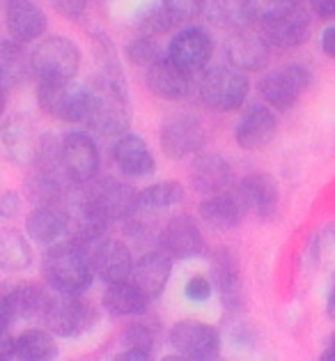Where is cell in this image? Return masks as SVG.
<instances>
[{
	"instance_id": "4dcf8cb0",
	"label": "cell",
	"mask_w": 335,
	"mask_h": 361,
	"mask_svg": "<svg viewBox=\"0 0 335 361\" xmlns=\"http://www.w3.org/2000/svg\"><path fill=\"white\" fill-rule=\"evenodd\" d=\"M30 63L25 60V54L21 51L19 42H10V39H0V85L5 87H14L19 85L25 74H28Z\"/></svg>"
},
{
	"instance_id": "52a82bcc",
	"label": "cell",
	"mask_w": 335,
	"mask_h": 361,
	"mask_svg": "<svg viewBox=\"0 0 335 361\" xmlns=\"http://www.w3.org/2000/svg\"><path fill=\"white\" fill-rule=\"evenodd\" d=\"M37 99L42 111L51 118L63 122H81L87 120V113L92 106V92L76 87L72 83L56 85V83H39Z\"/></svg>"
},
{
	"instance_id": "9c48e42d",
	"label": "cell",
	"mask_w": 335,
	"mask_h": 361,
	"mask_svg": "<svg viewBox=\"0 0 335 361\" xmlns=\"http://www.w3.org/2000/svg\"><path fill=\"white\" fill-rule=\"evenodd\" d=\"M170 345L184 359L209 361L216 359L220 352V336L216 327L198 320H182L170 329Z\"/></svg>"
},
{
	"instance_id": "c3c4849f",
	"label": "cell",
	"mask_w": 335,
	"mask_h": 361,
	"mask_svg": "<svg viewBox=\"0 0 335 361\" xmlns=\"http://www.w3.org/2000/svg\"><path fill=\"white\" fill-rule=\"evenodd\" d=\"M7 3H10V0H0V5H7Z\"/></svg>"
},
{
	"instance_id": "d4e9b609",
	"label": "cell",
	"mask_w": 335,
	"mask_h": 361,
	"mask_svg": "<svg viewBox=\"0 0 335 361\" xmlns=\"http://www.w3.org/2000/svg\"><path fill=\"white\" fill-rule=\"evenodd\" d=\"M147 302H149V297L129 279L108 283V288H106V293H103L106 311L113 313V315H120V318L145 313Z\"/></svg>"
},
{
	"instance_id": "f1b7e54d",
	"label": "cell",
	"mask_w": 335,
	"mask_h": 361,
	"mask_svg": "<svg viewBox=\"0 0 335 361\" xmlns=\"http://www.w3.org/2000/svg\"><path fill=\"white\" fill-rule=\"evenodd\" d=\"M32 262V249L28 240L16 231L0 233V269L3 271H23Z\"/></svg>"
},
{
	"instance_id": "f35d334b",
	"label": "cell",
	"mask_w": 335,
	"mask_h": 361,
	"mask_svg": "<svg viewBox=\"0 0 335 361\" xmlns=\"http://www.w3.org/2000/svg\"><path fill=\"white\" fill-rule=\"evenodd\" d=\"M21 209V198L16 193H5L0 198V216L3 219H14Z\"/></svg>"
},
{
	"instance_id": "ba28073f",
	"label": "cell",
	"mask_w": 335,
	"mask_h": 361,
	"mask_svg": "<svg viewBox=\"0 0 335 361\" xmlns=\"http://www.w3.org/2000/svg\"><path fill=\"white\" fill-rule=\"evenodd\" d=\"M42 320L56 336L74 338L90 327V306L83 302L81 295L58 293L56 297H49Z\"/></svg>"
},
{
	"instance_id": "74e56055",
	"label": "cell",
	"mask_w": 335,
	"mask_h": 361,
	"mask_svg": "<svg viewBox=\"0 0 335 361\" xmlns=\"http://www.w3.org/2000/svg\"><path fill=\"white\" fill-rule=\"evenodd\" d=\"M211 295V281L207 276H193L187 283V297L193 302H205Z\"/></svg>"
},
{
	"instance_id": "d590c367",
	"label": "cell",
	"mask_w": 335,
	"mask_h": 361,
	"mask_svg": "<svg viewBox=\"0 0 335 361\" xmlns=\"http://www.w3.org/2000/svg\"><path fill=\"white\" fill-rule=\"evenodd\" d=\"M127 56H129V60L134 65H145V67H149V65H154L158 58V49H156V44H154V37H147V35H143V37H138V39H134L127 47Z\"/></svg>"
},
{
	"instance_id": "4316f807",
	"label": "cell",
	"mask_w": 335,
	"mask_h": 361,
	"mask_svg": "<svg viewBox=\"0 0 335 361\" xmlns=\"http://www.w3.org/2000/svg\"><path fill=\"white\" fill-rule=\"evenodd\" d=\"M211 271H214V283L218 288L223 304L230 308L239 306L241 304V269L234 255L230 251H218L214 255Z\"/></svg>"
},
{
	"instance_id": "ac0fdd59",
	"label": "cell",
	"mask_w": 335,
	"mask_h": 361,
	"mask_svg": "<svg viewBox=\"0 0 335 361\" xmlns=\"http://www.w3.org/2000/svg\"><path fill=\"white\" fill-rule=\"evenodd\" d=\"M28 235L37 244L56 246L60 240L69 237V214L67 207H63L60 202H42L39 207H34L28 221Z\"/></svg>"
},
{
	"instance_id": "60d3db41",
	"label": "cell",
	"mask_w": 335,
	"mask_h": 361,
	"mask_svg": "<svg viewBox=\"0 0 335 361\" xmlns=\"http://www.w3.org/2000/svg\"><path fill=\"white\" fill-rule=\"evenodd\" d=\"M16 341L10 336V327H0V359H14Z\"/></svg>"
},
{
	"instance_id": "2e32d148",
	"label": "cell",
	"mask_w": 335,
	"mask_h": 361,
	"mask_svg": "<svg viewBox=\"0 0 335 361\" xmlns=\"http://www.w3.org/2000/svg\"><path fill=\"white\" fill-rule=\"evenodd\" d=\"M236 198L241 200L246 212H251L260 219H271L278 212V205H280L276 182L264 173L246 175L239 182V189H236Z\"/></svg>"
},
{
	"instance_id": "e575fe53",
	"label": "cell",
	"mask_w": 335,
	"mask_h": 361,
	"mask_svg": "<svg viewBox=\"0 0 335 361\" xmlns=\"http://www.w3.org/2000/svg\"><path fill=\"white\" fill-rule=\"evenodd\" d=\"M161 7L170 16L172 25L191 23L205 10V0H161Z\"/></svg>"
},
{
	"instance_id": "8fae6325",
	"label": "cell",
	"mask_w": 335,
	"mask_h": 361,
	"mask_svg": "<svg viewBox=\"0 0 335 361\" xmlns=\"http://www.w3.org/2000/svg\"><path fill=\"white\" fill-rule=\"evenodd\" d=\"M211 54H214L211 35L205 28H198V25L182 28L168 44V58L189 74L202 72L211 60Z\"/></svg>"
},
{
	"instance_id": "3957f363",
	"label": "cell",
	"mask_w": 335,
	"mask_h": 361,
	"mask_svg": "<svg viewBox=\"0 0 335 361\" xmlns=\"http://www.w3.org/2000/svg\"><path fill=\"white\" fill-rule=\"evenodd\" d=\"M260 30L276 49H296L310 37V16L301 3H267L260 16Z\"/></svg>"
},
{
	"instance_id": "5b68a950",
	"label": "cell",
	"mask_w": 335,
	"mask_h": 361,
	"mask_svg": "<svg viewBox=\"0 0 335 361\" xmlns=\"http://www.w3.org/2000/svg\"><path fill=\"white\" fill-rule=\"evenodd\" d=\"M248 87V78L236 67H214L202 76L200 97L211 111L230 113L244 106Z\"/></svg>"
},
{
	"instance_id": "7bdbcfd3",
	"label": "cell",
	"mask_w": 335,
	"mask_h": 361,
	"mask_svg": "<svg viewBox=\"0 0 335 361\" xmlns=\"http://www.w3.org/2000/svg\"><path fill=\"white\" fill-rule=\"evenodd\" d=\"M14 318H16V315H14V311H12L10 299L0 295V327H10Z\"/></svg>"
},
{
	"instance_id": "277c9868",
	"label": "cell",
	"mask_w": 335,
	"mask_h": 361,
	"mask_svg": "<svg viewBox=\"0 0 335 361\" xmlns=\"http://www.w3.org/2000/svg\"><path fill=\"white\" fill-rule=\"evenodd\" d=\"M32 74L39 78V83H74V78L81 69V51L67 37H49L37 44L30 58Z\"/></svg>"
},
{
	"instance_id": "d6986e66",
	"label": "cell",
	"mask_w": 335,
	"mask_h": 361,
	"mask_svg": "<svg viewBox=\"0 0 335 361\" xmlns=\"http://www.w3.org/2000/svg\"><path fill=\"white\" fill-rule=\"evenodd\" d=\"M191 184L198 193L216 196L232 187V166L220 154L202 152L191 166Z\"/></svg>"
},
{
	"instance_id": "44dd1931",
	"label": "cell",
	"mask_w": 335,
	"mask_h": 361,
	"mask_svg": "<svg viewBox=\"0 0 335 361\" xmlns=\"http://www.w3.org/2000/svg\"><path fill=\"white\" fill-rule=\"evenodd\" d=\"M191 76L170 58H158L154 65L147 67V87L161 99H184L191 92Z\"/></svg>"
},
{
	"instance_id": "cb8c5ba5",
	"label": "cell",
	"mask_w": 335,
	"mask_h": 361,
	"mask_svg": "<svg viewBox=\"0 0 335 361\" xmlns=\"http://www.w3.org/2000/svg\"><path fill=\"white\" fill-rule=\"evenodd\" d=\"M113 157H115L118 169L131 178H147L154 173L156 166L147 143L134 134H122V138L113 147Z\"/></svg>"
},
{
	"instance_id": "ab89813d",
	"label": "cell",
	"mask_w": 335,
	"mask_h": 361,
	"mask_svg": "<svg viewBox=\"0 0 335 361\" xmlns=\"http://www.w3.org/2000/svg\"><path fill=\"white\" fill-rule=\"evenodd\" d=\"M310 5L322 21H335V0H310Z\"/></svg>"
},
{
	"instance_id": "8992f818",
	"label": "cell",
	"mask_w": 335,
	"mask_h": 361,
	"mask_svg": "<svg viewBox=\"0 0 335 361\" xmlns=\"http://www.w3.org/2000/svg\"><path fill=\"white\" fill-rule=\"evenodd\" d=\"M312 74L301 65H287L260 78L258 90L273 111H289L310 85Z\"/></svg>"
},
{
	"instance_id": "f546056e",
	"label": "cell",
	"mask_w": 335,
	"mask_h": 361,
	"mask_svg": "<svg viewBox=\"0 0 335 361\" xmlns=\"http://www.w3.org/2000/svg\"><path fill=\"white\" fill-rule=\"evenodd\" d=\"M58 357V343L51 336V331L28 329L16 338V355L14 359L23 361H49Z\"/></svg>"
},
{
	"instance_id": "7dc6e473",
	"label": "cell",
	"mask_w": 335,
	"mask_h": 361,
	"mask_svg": "<svg viewBox=\"0 0 335 361\" xmlns=\"http://www.w3.org/2000/svg\"><path fill=\"white\" fill-rule=\"evenodd\" d=\"M271 3H303V0H271Z\"/></svg>"
},
{
	"instance_id": "ee69618b",
	"label": "cell",
	"mask_w": 335,
	"mask_h": 361,
	"mask_svg": "<svg viewBox=\"0 0 335 361\" xmlns=\"http://www.w3.org/2000/svg\"><path fill=\"white\" fill-rule=\"evenodd\" d=\"M326 313H329V318L335 320V274H333V286H331V293H329V302H326Z\"/></svg>"
},
{
	"instance_id": "836d02e7",
	"label": "cell",
	"mask_w": 335,
	"mask_h": 361,
	"mask_svg": "<svg viewBox=\"0 0 335 361\" xmlns=\"http://www.w3.org/2000/svg\"><path fill=\"white\" fill-rule=\"evenodd\" d=\"M125 343H127V350L122 352L118 359L143 361V359H149V352H152V348H154V334L140 322L129 324V327L125 329Z\"/></svg>"
},
{
	"instance_id": "484cf974",
	"label": "cell",
	"mask_w": 335,
	"mask_h": 361,
	"mask_svg": "<svg viewBox=\"0 0 335 361\" xmlns=\"http://www.w3.org/2000/svg\"><path fill=\"white\" fill-rule=\"evenodd\" d=\"M246 214V209L241 205V200L230 193H216L209 196L207 200L200 202V216L202 221L209 224L216 231H230V228L239 226L241 216Z\"/></svg>"
},
{
	"instance_id": "4fadbf2b",
	"label": "cell",
	"mask_w": 335,
	"mask_h": 361,
	"mask_svg": "<svg viewBox=\"0 0 335 361\" xmlns=\"http://www.w3.org/2000/svg\"><path fill=\"white\" fill-rule=\"evenodd\" d=\"M205 145V127L193 116H172L161 127V147L170 159H184Z\"/></svg>"
},
{
	"instance_id": "d6a6232c",
	"label": "cell",
	"mask_w": 335,
	"mask_h": 361,
	"mask_svg": "<svg viewBox=\"0 0 335 361\" xmlns=\"http://www.w3.org/2000/svg\"><path fill=\"white\" fill-rule=\"evenodd\" d=\"M7 299H10L12 311L19 320L42 318L49 304V295L37 286H16L12 293L7 295Z\"/></svg>"
},
{
	"instance_id": "b9f144b4",
	"label": "cell",
	"mask_w": 335,
	"mask_h": 361,
	"mask_svg": "<svg viewBox=\"0 0 335 361\" xmlns=\"http://www.w3.org/2000/svg\"><path fill=\"white\" fill-rule=\"evenodd\" d=\"M322 49L326 56L335 60V25H329V28L322 32Z\"/></svg>"
},
{
	"instance_id": "f6af8a7d",
	"label": "cell",
	"mask_w": 335,
	"mask_h": 361,
	"mask_svg": "<svg viewBox=\"0 0 335 361\" xmlns=\"http://www.w3.org/2000/svg\"><path fill=\"white\" fill-rule=\"evenodd\" d=\"M322 359H333V361H335V334L331 336V348L326 350V355H324Z\"/></svg>"
},
{
	"instance_id": "ffe728a7",
	"label": "cell",
	"mask_w": 335,
	"mask_h": 361,
	"mask_svg": "<svg viewBox=\"0 0 335 361\" xmlns=\"http://www.w3.org/2000/svg\"><path fill=\"white\" fill-rule=\"evenodd\" d=\"M5 21L12 39L19 44L34 42L46 32V14L32 0H10L7 3Z\"/></svg>"
},
{
	"instance_id": "7a4b0ae2",
	"label": "cell",
	"mask_w": 335,
	"mask_h": 361,
	"mask_svg": "<svg viewBox=\"0 0 335 361\" xmlns=\"http://www.w3.org/2000/svg\"><path fill=\"white\" fill-rule=\"evenodd\" d=\"M92 92V106L87 113V125L103 136L125 134L129 127V109H127V87L122 83L118 69H106L103 76L96 81Z\"/></svg>"
},
{
	"instance_id": "8d00e7d4",
	"label": "cell",
	"mask_w": 335,
	"mask_h": 361,
	"mask_svg": "<svg viewBox=\"0 0 335 361\" xmlns=\"http://www.w3.org/2000/svg\"><path fill=\"white\" fill-rule=\"evenodd\" d=\"M53 10L63 16V19L81 21L87 10V0H53Z\"/></svg>"
},
{
	"instance_id": "83f0119b",
	"label": "cell",
	"mask_w": 335,
	"mask_h": 361,
	"mask_svg": "<svg viewBox=\"0 0 335 361\" xmlns=\"http://www.w3.org/2000/svg\"><path fill=\"white\" fill-rule=\"evenodd\" d=\"M0 152L12 164L25 166L34 157V140L32 131L23 120H12L10 125L0 129Z\"/></svg>"
},
{
	"instance_id": "e0dca14e",
	"label": "cell",
	"mask_w": 335,
	"mask_h": 361,
	"mask_svg": "<svg viewBox=\"0 0 335 361\" xmlns=\"http://www.w3.org/2000/svg\"><path fill=\"white\" fill-rule=\"evenodd\" d=\"M161 249L170 255V258H196L205 251V237H202L200 228L193 224L189 216H175L165 224L161 231Z\"/></svg>"
},
{
	"instance_id": "6da1fadb",
	"label": "cell",
	"mask_w": 335,
	"mask_h": 361,
	"mask_svg": "<svg viewBox=\"0 0 335 361\" xmlns=\"http://www.w3.org/2000/svg\"><path fill=\"white\" fill-rule=\"evenodd\" d=\"M44 279L56 293L83 295L92 286V262L87 251L74 242L56 244L44 258Z\"/></svg>"
},
{
	"instance_id": "5bb4252c",
	"label": "cell",
	"mask_w": 335,
	"mask_h": 361,
	"mask_svg": "<svg viewBox=\"0 0 335 361\" xmlns=\"http://www.w3.org/2000/svg\"><path fill=\"white\" fill-rule=\"evenodd\" d=\"M271 56V44L262 35L260 25H244L236 28L230 44H227V58L236 69H246V72H260L267 67Z\"/></svg>"
},
{
	"instance_id": "7c38bea8",
	"label": "cell",
	"mask_w": 335,
	"mask_h": 361,
	"mask_svg": "<svg viewBox=\"0 0 335 361\" xmlns=\"http://www.w3.org/2000/svg\"><path fill=\"white\" fill-rule=\"evenodd\" d=\"M85 251H87V258L92 262V269L96 271V276L103 279L106 283L127 281L134 274L136 262L131 258V251L127 249V244L101 237V240L85 246Z\"/></svg>"
},
{
	"instance_id": "7402d4cb",
	"label": "cell",
	"mask_w": 335,
	"mask_h": 361,
	"mask_svg": "<svg viewBox=\"0 0 335 361\" xmlns=\"http://www.w3.org/2000/svg\"><path fill=\"white\" fill-rule=\"evenodd\" d=\"M87 193L108 214L110 221L127 219L138 209V193L129 184H122L118 180H99L94 187L87 189Z\"/></svg>"
},
{
	"instance_id": "603a6c76",
	"label": "cell",
	"mask_w": 335,
	"mask_h": 361,
	"mask_svg": "<svg viewBox=\"0 0 335 361\" xmlns=\"http://www.w3.org/2000/svg\"><path fill=\"white\" fill-rule=\"evenodd\" d=\"M170 274H172L170 255L165 251H152V253H145L134 265L131 281H134L149 299H154L165 290Z\"/></svg>"
},
{
	"instance_id": "bcb514c9",
	"label": "cell",
	"mask_w": 335,
	"mask_h": 361,
	"mask_svg": "<svg viewBox=\"0 0 335 361\" xmlns=\"http://www.w3.org/2000/svg\"><path fill=\"white\" fill-rule=\"evenodd\" d=\"M5 104H7V99H5V87L0 85V116L5 113Z\"/></svg>"
},
{
	"instance_id": "1f68e13d",
	"label": "cell",
	"mask_w": 335,
	"mask_h": 361,
	"mask_svg": "<svg viewBox=\"0 0 335 361\" xmlns=\"http://www.w3.org/2000/svg\"><path fill=\"white\" fill-rule=\"evenodd\" d=\"M184 198V187L179 182H156L138 193V209L145 212H161V209L179 205Z\"/></svg>"
},
{
	"instance_id": "9a60e30c",
	"label": "cell",
	"mask_w": 335,
	"mask_h": 361,
	"mask_svg": "<svg viewBox=\"0 0 335 361\" xmlns=\"http://www.w3.org/2000/svg\"><path fill=\"white\" fill-rule=\"evenodd\" d=\"M278 131V116L271 106L255 104L244 113L239 125L234 129L236 145L244 149H262L267 147Z\"/></svg>"
},
{
	"instance_id": "30bf717a",
	"label": "cell",
	"mask_w": 335,
	"mask_h": 361,
	"mask_svg": "<svg viewBox=\"0 0 335 361\" xmlns=\"http://www.w3.org/2000/svg\"><path fill=\"white\" fill-rule=\"evenodd\" d=\"M60 164L72 184H87L99 171V149L83 131H72L60 143Z\"/></svg>"
}]
</instances>
